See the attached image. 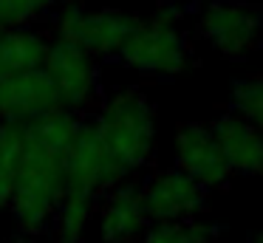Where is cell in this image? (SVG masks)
<instances>
[{
  "instance_id": "cell-1",
  "label": "cell",
  "mask_w": 263,
  "mask_h": 243,
  "mask_svg": "<svg viewBox=\"0 0 263 243\" xmlns=\"http://www.w3.org/2000/svg\"><path fill=\"white\" fill-rule=\"evenodd\" d=\"M80 122L71 110H57L26 124V147L17 184L12 195V212L23 235H37L57 218L65 195V164L77 139Z\"/></svg>"
},
{
  "instance_id": "cell-2",
  "label": "cell",
  "mask_w": 263,
  "mask_h": 243,
  "mask_svg": "<svg viewBox=\"0 0 263 243\" xmlns=\"http://www.w3.org/2000/svg\"><path fill=\"white\" fill-rule=\"evenodd\" d=\"M108 156L119 164L122 173L142 167L153 153L156 141V116L147 96L139 90H119L105 102L97 122Z\"/></svg>"
},
{
  "instance_id": "cell-3",
  "label": "cell",
  "mask_w": 263,
  "mask_h": 243,
  "mask_svg": "<svg viewBox=\"0 0 263 243\" xmlns=\"http://www.w3.org/2000/svg\"><path fill=\"white\" fill-rule=\"evenodd\" d=\"M187 40L176 26V6H161L150 20H142L119 57L144 73H178L187 68Z\"/></svg>"
},
{
  "instance_id": "cell-4",
  "label": "cell",
  "mask_w": 263,
  "mask_h": 243,
  "mask_svg": "<svg viewBox=\"0 0 263 243\" xmlns=\"http://www.w3.org/2000/svg\"><path fill=\"white\" fill-rule=\"evenodd\" d=\"M142 20L125 11H85L68 3L57 17V40L80 45L85 54H122Z\"/></svg>"
},
{
  "instance_id": "cell-5",
  "label": "cell",
  "mask_w": 263,
  "mask_h": 243,
  "mask_svg": "<svg viewBox=\"0 0 263 243\" xmlns=\"http://www.w3.org/2000/svg\"><path fill=\"white\" fill-rule=\"evenodd\" d=\"M201 31L229 60L252 54L263 40V11L238 0H212L201 17Z\"/></svg>"
},
{
  "instance_id": "cell-6",
  "label": "cell",
  "mask_w": 263,
  "mask_h": 243,
  "mask_svg": "<svg viewBox=\"0 0 263 243\" xmlns=\"http://www.w3.org/2000/svg\"><path fill=\"white\" fill-rule=\"evenodd\" d=\"M125 178L119 164L108 156L102 139L97 133V124L85 122L77 130V139L68 150V164H65V192L93 198L97 192L110 190Z\"/></svg>"
},
{
  "instance_id": "cell-7",
  "label": "cell",
  "mask_w": 263,
  "mask_h": 243,
  "mask_svg": "<svg viewBox=\"0 0 263 243\" xmlns=\"http://www.w3.org/2000/svg\"><path fill=\"white\" fill-rule=\"evenodd\" d=\"M57 110H65V105L46 68L0 79V122L29 124Z\"/></svg>"
},
{
  "instance_id": "cell-8",
  "label": "cell",
  "mask_w": 263,
  "mask_h": 243,
  "mask_svg": "<svg viewBox=\"0 0 263 243\" xmlns=\"http://www.w3.org/2000/svg\"><path fill=\"white\" fill-rule=\"evenodd\" d=\"M43 68L51 77L65 110L71 113L88 105V99L97 90V68H93L91 54H85L80 45L68 43V40H54L48 45V57Z\"/></svg>"
},
{
  "instance_id": "cell-9",
  "label": "cell",
  "mask_w": 263,
  "mask_h": 243,
  "mask_svg": "<svg viewBox=\"0 0 263 243\" xmlns=\"http://www.w3.org/2000/svg\"><path fill=\"white\" fill-rule=\"evenodd\" d=\"M176 158L178 170L204 190L206 186H223L229 181V173H232L212 127H204V124H181L178 127Z\"/></svg>"
},
{
  "instance_id": "cell-10",
  "label": "cell",
  "mask_w": 263,
  "mask_h": 243,
  "mask_svg": "<svg viewBox=\"0 0 263 243\" xmlns=\"http://www.w3.org/2000/svg\"><path fill=\"white\" fill-rule=\"evenodd\" d=\"M204 186L195 184L181 170H167V173L153 175L142 190L147 220H156V223L187 220L204 207Z\"/></svg>"
},
{
  "instance_id": "cell-11",
  "label": "cell",
  "mask_w": 263,
  "mask_h": 243,
  "mask_svg": "<svg viewBox=\"0 0 263 243\" xmlns=\"http://www.w3.org/2000/svg\"><path fill=\"white\" fill-rule=\"evenodd\" d=\"M218 144L227 156L229 170L263 178V136L238 113H223L212 124Z\"/></svg>"
},
{
  "instance_id": "cell-12",
  "label": "cell",
  "mask_w": 263,
  "mask_h": 243,
  "mask_svg": "<svg viewBox=\"0 0 263 243\" xmlns=\"http://www.w3.org/2000/svg\"><path fill=\"white\" fill-rule=\"evenodd\" d=\"M147 223L142 190L116 186L102 207V237L105 243H130Z\"/></svg>"
},
{
  "instance_id": "cell-13",
  "label": "cell",
  "mask_w": 263,
  "mask_h": 243,
  "mask_svg": "<svg viewBox=\"0 0 263 243\" xmlns=\"http://www.w3.org/2000/svg\"><path fill=\"white\" fill-rule=\"evenodd\" d=\"M48 40L31 28L0 31V79L40 71L48 57Z\"/></svg>"
},
{
  "instance_id": "cell-14",
  "label": "cell",
  "mask_w": 263,
  "mask_h": 243,
  "mask_svg": "<svg viewBox=\"0 0 263 243\" xmlns=\"http://www.w3.org/2000/svg\"><path fill=\"white\" fill-rule=\"evenodd\" d=\"M26 147V124L0 122V209L12 203Z\"/></svg>"
},
{
  "instance_id": "cell-15",
  "label": "cell",
  "mask_w": 263,
  "mask_h": 243,
  "mask_svg": "<svg viewBox=\"0 0 263 243\" xmlns=\"http://www.w3.org/2000/svg\"><path fill=\"white\" fill-rule=\"evenodd\" d=\"M93 198L77 195V192H65L57 209V229H54V240L57 243H82L88 218H91Z\"/></svg>"
},
{
  "instance_id": "cell-16",
  "label": "cell",
  "mask_w": 263,
  "mask_h": 243,
  "mask_svg": "<svg viewBox=\"0 0 263 243\" xmlns=\"http://www.w3.org/2000/svg\"><path fill=\"white\" fill-rule=\"evenodd\" d=\"M215 229L195 220H173V223H156L144 235V243H212Z\"/></svg>"
},
{
  "instance_id": "cell-17",
  "label": "cell",
  "mask_w": 263,
  "mask_h": 243,
  "mask_svg": "<svg viewBox=\"0 0 263 243\" xmlns=\"http://www.w3.org/2000/svg\"><path fill=\"white\" fill-rule=\"evenodd\" d=\"M232 105H235V113L243 116L263 136V77H249L235 82Z\"/></svg>"
},
{
  "instance_id": "cell-18",
  "label": "cell",
  "mask_w": 263,
  "mask_h": 243,
  "mask_svg": "<svg viewBox=\"0 0 263 243\" xmlns=\"http://www.w3.org/2000/svg\"><path fill=\"white\" fill-rule=\"evenodd\" d=\"M57 0H0V31L26 28L31 20L48 14Z\"/></svg>"
},
{
  "instance_id": "cell-19",
  "label": "cell",
  "mask_w": 263,
  "mask_h": 243,
  "mask_svg": "<svg viewBox=\"0 0 263 243\" xmlns=\"http://www.w3.org/2000/svg\"><path fill=\"white\" fill-rule=\"evenodd\" d=\"M252 243H263V232H257V235L252 237Z\"/></svg>"
}]
</instances>
